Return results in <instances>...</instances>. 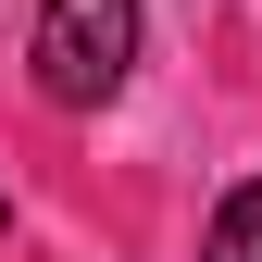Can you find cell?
<instances>
[{
  "label": "cell",
  "instance_id": "6da1fadb",
  "mask_svg": "<svg viewBox=\"0 0 262 262\" xmlns=\"http://www.w3.org/2000/svg\"><path fill=\"white\" fill-rule=\"evenodd\" d=\"M138 75V0H38V100L100 113Z\"/></svg>",
  "mask_w": 262,
  "mask_h": 262
},
{
  "label": "cell",
  "instance_id": "7a4b0ae2",
  "mask_svg": "<svg viewBox=\"0 0 262 262\" xmlns=\"http://www.w3.org/2000/svg\"><path fill=\"white\" fill-rule=\"evenodd\" d=\"M200 262H262V175L212 200V237H200Z\"/></svg>",
  "mask_w": 262,
  "mask_h": 262
}]
</instances>
